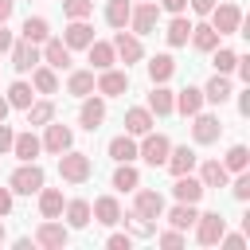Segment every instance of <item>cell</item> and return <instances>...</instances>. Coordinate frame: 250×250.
<instances>
[{
    "instance_id": "11",
    "label": "cell",
    "mask_w": 250,
    "mask_h": 250,
    "mask_svg": "<svg viewBox=\"0 0 250 250\" xmlns=\"http://www.w3.org/2000/svg\"><path fill=\"white\" fill-rule=\"evenodd\" d=\"M223 137V121L215 113H195V125H191V141L195 145H215Z\"/></svg>"
},
{
    "instance_id": "17",
    "label": "cell",
    "mask_w": 250,
    "mask_h": 250,
    "mask_svg": "<svg viewBox=\"0 0 250 250\" xmlns=\"http://www.w3.org/2000/svg\"><path fill=\"white\" fill-rule=\"evenodd\" d=\"M90 219H94V223H102V227H117V223H121V203H117L113 195H102V199H94Z\"/></svg>"
},
{
    "instance_id": "21",
    "label": "cell",
    "mask_w": 250,
    "mask_h": 250,
    "mask_svg": "<svg viewBox=\"0 0 250 250\" xmlns=\"http://www.w3.org/2000/svg\"><path fill=\"white\" fill-rule=\"evenodd\" d=\"M195 148H188V145H180V148H168V160H164V168L172 172V176H184V172H191L195 168Z\"/></svg>"
},
{
    "instance_id": "44",
    "label": "cell",
    "mask_w": 250,
    "mask_h": 250,
    "mask_svg": "<svg viewBox=\"0 0 250 250\" xmlns=\"http://www.w3.org/2000/svg\"><path fill=\"white\" fill-rule=\"evenodd\" d=\"M230 195H234L238 203H246V199H250V172H238V176H234V184H230Z\"/></svg>"
},
{
    "instance_id": "20",
    "label": "cell",
    "mask_w": 250,
    "mask_h": 250,
    "mask_svg": "<svg viewBox=\"0 0 250 250\" xmlns=\"http://www.w3.org/2000/svg\"><path fill=\"white\" fill-rule=\"evenodd\" d=\"M39 152H43V141H39L31 129H27V133H16V141H12V156H16L20 164H23V160H35Z\"/></svg>"
},
{
    "instance_id": "6",
    "label": "cell",
    "mask_w": 250,
    "mask_h": 250,
    "mask_svg": "<svg viewBox=\"0 0 250 250\" xmlns=\"http://www.w3.org/2000/svg\"><path fill=\"white\" fill-rule=\"evenodd\" d=\"M211 27L219 35H238L242 31V8L238 4H219L211 8Z\"/></svg>"
},
{
    "instance_id": "22",
    "label": "cell",
    "mask_w": 250,
    "mask_h": 250,
    "mask_svg": "<svg viewBox=\"0 0 250 250\" xmlns=\"http://www.w3.org/2000/svg\"><path fill=\"white\" fill-rule=\"evenodd\" d=\"M152 129V113H148V105H133V109H125V133L129 137H145Z\"/></svg>"
},
{
    "instance_id": "26",
    "label": "cell",
    "mask_w": 250,
    "mask_h": 250,
    "mask_svg": "<svg viewBox=\"0 0 250 250\" xmlns=\"http://www.w3.org/2000/svg\"><path fill=\"white\" fill-rule=\"evenodd\" d=\"M188 39H191V47H195V51H215L223 35H219V31H215L211 23H199V27L191 23V35H188Z\"/></svg>"
},
{
    "instance_id": "14",
    "label": "cell",
    "mask_w": 250,
    "mask_h": 250,
    "mask_svg": "<svg viewBox=\"0 0 250 250\" xmlns=\"http://www.w3.org/2000/svg\"><path fill=\"white\" fill-rule=\"evenodd\" d=\"M39 62H47L51 70H66V66H70V47H66L62 39H43Z\"/></svg>"
},
{
    "instance_id": "3",
    "label": "cell",
    "mask_w": 250,
    "mask_h": 250,
    "mask_svg": "<svg viewBox=\"0 0 250 250\" xmlns=\"http://www.w3.org/2000/svg\"><path fill=\"white\" fill-rule=\"evenodd\" d=\"M168 148H172V141L164 137V133H145L141 137V145H137V156L145 160V164H152V168H160L164 160H168Z\"/></svg>"
},
{
    "instance_id": "4",
    "label": "cell",
    "mask_w": 250,
    "mask_h": 250,
    "mask_svg": "<svg viewBox=\"0 0 250 250\" xmlns=\"http://www.w3.org/2000/svg\"><path fill=\"white\" fill-rule=\"evenodd\" d=\"M223 230H227V219H223L219 211H203V215L195 219V242H199V246H215V242L223 238Z\"/></svg>"
},
{
    "instance_id": "18",
    "label": "cell",
    "mask_w": 250,
    "mask_h": 250,
    "mask_svg": "<svg viewBox=\"0 0 250 250\" xmlns=\"http://www.w3.org/2000/svg\"><path fill=\"white\" fill-rule=\"evenodd\" d=\"M78 121H82V129L94 133V129L105 121V102L94 98V94H86V98H82V109H78Z\"/></svg>"
},
{
    "instance_id": "35",
    "label": "cell",
    "mask_w": 250,
    "mask_h": 250,
    "mask_svg": "<svg viewBox=\"0 0 250 250\" xmlns=\"http://www.w3.org/2000/svg\"><path fill=\"white\" fill-rule=\"evenodd\" d=\"M234 90H230V82H227V74H215L207 86H203V102H215V105H223L227 98H230Z\"/></svg>"
},
{
    "instance_id": "27",
    "label": "cell",
    "mask_w": 250,
    "mask_h": 250,
    "mask_svg": "<svg viewBox=\"0 0 250 250\" xmlns=\"http://www.w3.org/2000/svg\"><path fill=\"white\" fill-rule=\"evenodd\" d=\"M176 109H180L184 117H195V113L203 109V90H195V86H184V90L176 94Z\"/></svg>"
},
{
    "instance_id": "54",
    "label": "cell",
    "mask_w": 250,
    "mask_h": 250,
    "mask_svg": "<svg viewBox=\"0 0 250 250\" xmlns=\"http://www.w3.org/2000/svg\"><path fill=\"white\" fill-rule=\"evenodd\" d=\"M12 8H16V0H0V23H8V16H12Z\"/></svg>"
},
{
    "instance_id": "47",
    "label": "cell",
    "mask_w": 250,
    "mask_h": 250,
    "mask_svg": "<svg viewBox=\"0 0 250 250\" xmlns=\"http://www.w3.org/2000/svg\"><path fill=\"white\" fill-rule=\"evenodd\" d=\"M219 242H223L227 250H242V246H246V234H227V230H223V238H219Z\"/></svg>"
},
{
    "instance_id": "1",
    "label": "cell",
    "mask_w": 250,
    "mask_h": 250,
    "mask_svg": "<svg viewBox=\"0 0 250 250\" xmlns=\"http://www.w3.org/2000/svg\"><path fill=\"white\" fill-rule=\"evenodd\" d=\"M59 176H62L66 184H86V180L94 176V160H90L86 152L66 148V152H59Z\"/></svg>"
},
{
    "instance_id": "5",
    "label": "cell",
    "mask_w": 250,
    "mask_h": 250,
    "mask_svg": "<svg viewBox=\"0 0 250 250\" xmlns=\"http://www.w3.org/2000/svg\"><path fill=\"white\" fill-rule=\"evenodd\" d=\"M156 23H160V4H152V0H141V4L129 12V27H133V35H152Z\"/></svg>"
},
{
    "instance_id": "7",
    "label": "cell",
    "mask_w": 250,
    "mask_h": 250,
    "mask_svg": "<svg viewBox=\"0 0 250 250\" xmlns=\"http://www.w3.org/2000/svg\"><path fill=\"white\" fill-rule=\"evenodd\" d=\"M133 195H137V199H133V215H137V219H148V223H156V219L164 215V195H160V191L137 188Z\"/></svg>"
},
{
    "instance_id": "29",
    "label": "cell",
    "mask_w": 250,
    "mask_h": 250,
    "mask_svg": "<svg viewBox=\"0 0 250 250\" xmlns=\"http://www.w3.org/2000/svg\"><path fill=\"white\" fill-rule=\"evenodd\" d=\"M20 35H23L27 43H43V39H51V23H47L43 16H27L23 27H20Z\"/></svg>"
},
{
    "instance_id": "23",
    "label": "cell",
    "mask_w": 250,
    "mask_h": 250,
    "mask_svg": "<svg viewBox=\"0 0 250 250\" xmlns=\"http://www.w3.org/2000/svg\"><path fill=\"white\" fill-rule=\"evenodd\" d=\"M199 184H203V188H227V184H230V172L223 168V160H203Z\"/></svg>"
},
{
    "instance_id": "24",
    "label": "cell",
    "mask_w": 250,
    "mask_h": 250,
    "mask_svg": "<svg viewBox=\"0 0 250 250\" xmlns=\"http://www.w3.org/2000/svg\"><path fill=\"white\" fill-rule=\"evenodd\" d=\"M35 195H39V215H43V219H59V215H62V203H66V199H62L59 188H39Z\"/></svg>"
},
{
    "instance_id": "30",
    "label": "cell",
    "mask_w": 250,
    "mask_h": 250,
    "mask_svg": "<svg viewBox=\"0 0 250 250\" xmlns=\"http://www.w3.org/2000/svg\"><path fill=\"white\" fill-rule=\"evenodd\" d=\"M172 74H176V59H172V55H152V59H148V78H152V86H156V82H168Z\"/></svg>"
},
{
    "instance_id": "36",
    "label": "cell",
    "mask_w": 250,
    "mask_h": 250,
    "mask_svg": "<svg viewBox=\"0 0 250 250\" xmlns=\"http://www.w3.org/2000/svg\"><path fill=\"white\" fill-rule=\"evenodd\" d=\"M4 98H8V105H12V109H27V105L35 102V90H31V82H12Z\"/></svg>"
},
{
    "instance_id": "49",
    "label": "cell",
    "mask_w": 250,
    "mask_h": 250,
    "mask_svg": "<svg viewBox=\"0 0 250 250\" xmlns=\"http://www.w3.org/2000/svg\"><path fill=\"white\" fill-rule=\"evenodd\" d=\"M188 8H191L195 16H211V8H215V0H188Z\"/></svg>"
},
{
    "instance_id": "15",
    "label": "cell",
    "mask_w": 250,
    "mask_h": 250,
    "mask_svg": "<svg viewBox=\"0 0 250 250\" xmlns=\"http://www.w3.org/2000/svg\"><path fill=\"white\" fill-rule=\"evenodd\" d=\"M62 43H66L70 51H86V47L94 43V27H90L86 20H70L66 31H62Z\"/></svg>"
},
{
    "instance_id": "51",
    "label": "cell",
    "mask_w": 250,
    "mask_h": 250,
    "mask_svg": "<svg viewBox=\"0 0 250 250\" xmlns=\"http://www.w3.org/2000/svg\"><path fill=\"white\" fill-rule=\"evenodd\" d=\"M12 43H16V39H12L8 23H0V55H8V51H12Z\"/></svg>"
},
{
    "instance_id": "48",
    "label": "cell",
    "mask_w": 250,
    "mask_h": 250,
    "mask_svg": "<svg viewBox=\"0 0 250 250\" xmlns=\"http://www.w3.org/2000/svg\"><path fill=\"white\" fill-rule=\"evenodd\" d=\"M129 242H133L129 234H109V238H105V246H109V250H129Z\"/></svg>"
},
{
    "instance_id": "12",
    "label": "cell",
    "mask_w": 250,
    "mask_h": 250,
    "mask_svg": "<svg viewBox=\"0 0 250 250\" xmlns=\"http://www.w3.org/2000/svg\"><path fill=\"white\" fill-rule=\"evenodd\" d=\"M43 129H47V133H43V148H47V152H55V156H59V152H66V148L74 145V133H70L62 121H55V117H51Z\"/></svg>"
},
{
    "instance_id": "52",
    "label": "cell",
    "mask_w": 250,
    "mask_h": 250,
    "mask_svg": "<svg viewBox=\"0 0 250 250\" xmlns=\"http://www.w3.org/2000/svg\"><path fill=\"white\" fill-rule=\"evenodd\" d=\"M12 215V188H0V219Z\"/></svg>"
},
{
    "instance_id": "56",
    "label": "cell",
    "mask_w": 250,
    "mask_h": 250,
    "mask_svg": "<svg viewBox=\"0 0 250 250\" xmlns=\"http://www.w3.org/2000/svg\"><path fill=\"white\" fill-rule=\"evenodd\" d=\"M0 242H8V230H4V219H0Z\"/></svg>"
},
{
    "instance_id": "41",
    "label": "cell",
    "mask_w": 250,
    "mask_h": 250,
    "mask_svg": "<svg viewBox=\"0 0 250 250\" xmlns=\"http://www.w3.org/2000/svg\"><path fill=\"white\" fill-rule=\"evenodd\" d=\"M55 117V102H31L27 105V125H47Z\"/></svg>"
},
{
    "instance_id": "13",
    "label": "cell",
    "mask_w": 250,
    "mask_h": 250,
    "mask_svg": "<svg viewBox=\"0 0 250 250\" xmlns=\"http://www.w3.org/2000/svg\"><path fill=\"white\" fill-rule=\"evenodd\" d=\"M12 66L20 70V74H27V70H35L39 66V43H27V39H20V43H12Z\"/></svg>"
},
{
    "instance_id": "50",
    "label": "cell",
    "mask_w": 250,
    "mask_h": 250,
    "mask_svg": "<svg viewBox=\"0 0 250 250\" xmlns=\"http://www.w3.org/2000/svg\"><path fill=\"white\" fill-rule=\"evenodd\" d=\"M160 12H172V16H180V12H188V0H160Z\"/></svg>"
},
{
    "instance_id": "38",
    "label": "cell",
    "mask_w": 250,
    "mask_h": 250,
    "mask_svg": "<svg viewBox=\"0 0 250 250\" xmlns=\"http://www.w3.org/2000/svg\"><path fill=\"white\" fill-rule=\"evenodd\" d=\"M195 219H199L195 203H176V207L168 211V223H172L176 230H188V227H195Z\"/></svg>"
},
{
    "instance_id": "46",
    "label": "cell",
    "mask_w": 250,
    "mask_h": 250,
    "mask_svg": "<svg viewBox=\"0 0 250 250\" xmlns=\"http://www.w3.org/2000/svg\"><path fill=\"white\" fill-rule=\"evenodd\" d=\"M12 141H16V129L0 121V156H4V152H12Z\"/></svg>"
},
{
    "instance_id": "19",
    "label": "cell",
    "mask_w": 250,
    "mask_h": 250,
    "mask_svg": "<svg viewBox=\"0 0 250 250\" xmlns=\"http://www.w3.org/2000/svg\"><path fill=\"white\" fill-rule=\"evenodd\" d=\"M148 113H156V117L176 113V94H172L164 82H156V86H152V94H148Z\"/></svg>"
},
{
    "instance_id": "25",
    "label": "cell",
    "mask_w": 250,
    "mask_h": 250,
    "mask_svg": "<svg viewBox=\"0 0 250 250\" xmlns=\"http://www.w3.org/2000/svg\"><path fill=\"white\" fill-rule=\"evenodd\" d=\"M86 55H90V70H105V66H113V62H117L113 43H102V39H94V43L86 47Z\"/></svg>"
},
{
    "instance_id": "42",
    "label": "cell",
    "mask_w": 250,
    "mask_h": 250,
    "mask_svg": "<svg viewBox=\"0 0 250 250\" xmlns=\"http://www.w3.org/2000/svg\"><path fill=\"white\" fill-rule=\"evenodd\" d=\"M94 12V0H62V16L66 20H86Z\"/></svg>"
},
{
    "instance_id": "2",
    "label": "cell",
    "mask_w": 250,
    "mask_h": 250,
    "mask_svg": "<svg viewBox=\"0 0 250 250\" xmlns=\"http://www.w3.org/2000/svg\"><path fill=\"white\" fill-rule=\"evenodd\" d=\"M43 184H47V176H43V168H39L35 160H23V164L12 172V180H8V188L20 191V195H35Z\"/></svg>"
},
{
    "instance_id": "8",
    "label": "cell",
    "mask_w": 250,
    "mask_h": 250,
    "mask_svg": "<svg viewBox=\"0 0 250 250\" xmlns=\"http://www.w3.org/2000/svg\"><path fill=\"white\" fill-rule=\"evenodd\" d=\"M125 90H129V74H125V70H113V66L98 70V78H94V94H102V98H117V94H125Z\"/></svg>"
},
{
    "instance_id": "33",
    "label": "cell",
    "mask_w": 250,
    "mask_h": 250,
    "mask_svg": "<svg viewBox=\"0 0 250 250\" xmlns=\"http://www.w3.org/2000/svg\"><path fill=\"white\" fill-rule=\"evenodd\" d=\"M188 35H191V20L180 12V16H172V23H168V31H164V39L172 43V47H184L188 43Z\"/></svg>"
},
{
    "instance_id": "31",
    "label": "cell",
    "mask_w": 250,
    "mask_h": 250,
    "mask_svg": "<svg viewBox=\"0 0 250 250\" xmlns=\"http://www.w3.org/2000/svg\"><path fill=\"white\" fill-rule=\"evenodd\" d=\"M62 211H66V227H74V230L90 227V203L86 199H70V203H62Z\"/></svg>"
},
{
    "instance_id": "16",
    "label": "cell",
    "mask_w": 250,
    "mask_h": 250,
    "mask_svg": "<svg viewBox=\"0 0 250 250\" xmlns=\"http://www.w3.org/2000/svg\"><path fill=\"white\" fill-rule=\"evenodd\" d=\"M203 184L191 176V172H184V176H176V184H172V195H176V203H199L203 199Z\"/></svg>"
},
{
    "instance_id": "37",
    "label": "cell",
    "mask_w": 250,
    "mask_h": 250,
    "mask_svg": "<svg viewBox=\"0 0 250 250\" xmlns=\"http://www.w3.org/2000/svg\"><path fill=\"white\" fill-rule=\"evenodd\" d=\"M113 188H117V191H137V188H141V172L133 168V160H129V164H117Z\"/></svg>"
},
{
    "instance_id": "40",
    "label": "cell",
    "mask_w": 250,
    "mask_h": 250,
    "mask_svg": "<svg viewBox=\"0 0 250 250\" xmlns=\"http://www.w3.org/2000/svg\"><path fill=\"white\" fill-rule=\"evenodd\" d=\"M246 164H250V148L246 145H230L227 156H223V168L227 172H246Z\"/></svg>"
},
{
    "instance_id": "43",
    "label": "cell",
    "mask_w": 250,
    "mask_h": 250,
    "mask_svg": "<svg viewBox=\"0 0 250 250\" xmlns=\"http://www.w3.org/2000/svg\"><path fill=\"white\" fill-rule=\"evenodd\" d=\"M234 62H238V55L230 47H215V74H230Z\"/></svg>"
},
{
    "instance_id": "9",
    "label": "cell",
    "mask_w": 250,
    "mask_h": 250,
    "mask_svg": "<svg viewBox=\"0 0 250 250\" xmlns=\"http://www.w3.org/2000/svg\"><path fill=\"white\" fill-rule=\"evenodd\" d=\"M35 242L47 246V250H62V246L70 242V230H66L62 223H55V219H43V223L35 227Z\"/></svg>"
},
{
    "instance_id": "39",
    "label": "cell",
    "mask_w": 250,
    "mask_h": 250,
    "mask_svg": "<svg viewBox=\"0 0 250 250\" xmlns=\"http://www.w3.org/2000/svg\"><path fill=\"white\" fill-rule=\"evenodd\" d=\"M66 94H74V98L94 94V70H74V74L66 78Z\"/></svg>"
},
{
    "instance_id": "45",
    "label": "cell",
    "mask_w": 250,
    "mask_h": 250,
    "mask_svg": "<svg viewBox=\"0 0 250 250\" xmlns=\"http://www.w3.org/2000/svg\"><path fill=\"white\" fill-rule=\"evenodd\" d=\"M156 242H160V246H168V250H176V246H184V230H176V227H172V230H164Z\"/></svg>"
},
{
    "instance_id": "28",
    "label": "cell",
    "mask_w": 250,
    "mask_h": 250,
    "mask_svg": "<svg viewBox=\"0 0 250 250\" xmlns=\"http://www.w3.org/2000/svg\"><path fill=\"white\" fill-rule=\"evenodd\" d=\"M109 160H117V164H129V160H137V141H133L129 133L113 137V141H109Z\"/></svg>"
},
{
    "instance_id": "10",
    "label": "cell",
    "mask_w": 250,
    "mask_h": 250,
    "mask_svg": "<svg viewBox=\"0 0 250 250\" xmlns=\"http://www.w3.org/2000/svg\"><path fill=\"white\" fill-rule=\"evenodd\" d=\"M113 55L129 66V62H141V55H145V47H141V35H133V31H117L113 35Z\"/></svg>"
},
{
    "instance_id": "53",
    "label": "cell",
    "mask_w": 250,
    "mask_h": 250,
    "mask_svg": "<svg viewBox=\"0 0 250 250\" xmlns=\"http://www.w3.org/2000/svg\"><path fill=\"white\" fill-rule=\"evenodd\" d=\"M238 113H242V117L250 113V90H242V94H238Z\"/></svg>"
},
{
    "instance_id": "32",
    "label": "cell",
    "mask_w": 250,
    "mask_h": 250,
    "mask_svg": "<svg viewBox=\"0 0 250 250\" xmlns=\"http://www.w3.org/2000/svg\"><path fill=\"white\" fill-rule=\"evenodd\" d=\"M129 12H133L129 0H109V4H105V23H109L113 31H121V27H129Z\"/></svg>"
},
{
    "instance_id": "55",
    "label": "cell",
    "mask_w": 250,
    "mask_h": 250,
    "mask_svg": "<svg viewBox=\"0 0 250 250\" xmlns=\"http://www.w3.org/2000/svg\"><path fill=\"white\" fill-rule=\"evenodd\" d=\"M8 109H12V105H8V98H0V121L8 117Z\"/></svg>"
},
{
    "instance_id": "34",
    "label": "cell",
    "mask_w": 250,
    "mask_h": 250,
    "mask_svg": "<svg viewBox=\"0 0 250 250\" xmlns=\"http://www.w3.org/2000/svg\"><path fill=\"white\" fill-rule=\"evenodd\" d=\"M31 90H35V94H55V90H59V78H55V70H51L47 62L31 70Z\"/></svg>"
}]
</instances>
